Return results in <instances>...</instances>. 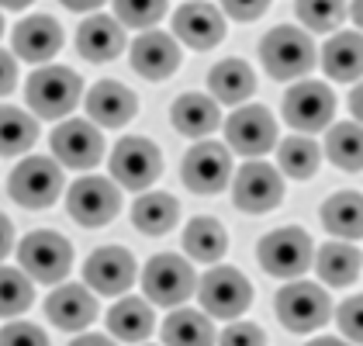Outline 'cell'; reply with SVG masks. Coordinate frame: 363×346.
<instances>
[{
    "label": "cell",
    "mask_w": 363,
    "mask_h": 346,
    "mask_svg": "<svg viewBox=\"0 0 363 346\" xmlns=\"http://www.w3.org/2000/svg\"><path fill=\"white\" fill-rule=\"evenodd\" d=\"M194 267L177 253H156L142 270V291L163 308H180L194 294Z\"/></svg>",
    "instance_id": "obj_9"
},
{
    "label": "cell",
    "mask_w": 363,
    "mask_h": 346,
    "mask_svg": "<svg viewBox=\"0 0 363 346\" xmlns=\"http://www.w3.org/2000/svg\"><path fill=\"white\" fill-rule=\"evenodd\" d=\"M346 11H350V18H353V25H357V28H360V35H363V4H350Z\"/></svg>",
    "instance_id": "obj_46"
},
{
    "label": "cell",
    "mask_w": 363,
    "mask_h": 346,
    "mask_svg": "<svg viewBox=\"0 0 363 346\" xmlns=\"http://www.w3.org/2000/svg\"><path fill=\"white\" fill-rule=\"evenodd\" d=\"M215 325L211 318L197 308H173L163 325V343L167 346H215Z\"/></svg>",
    "instance_id": "obj_30"
},
{
    "label": "cell",
    "mask_w": 363,
    "mask_h": 346,
    "mask_svg": "<svg viewBox=\"0 0 363 346\" xmlns=\"http://www.w3.org/2000/svg\"><path fill=\"white\" fill-rule=\"evenodd\" d=\"M45 316L56 329L66 333H80L97 318V294L86 284H59L45 298Z\"/></svg>",
    "instance_id": "obj_20"
},
{
    "label": "cell",
    "mask_w": 363,
    "mask_h": 346,
    "mask_svg": "<svg viewBox=\"0 0 363 346\" xmlns=\"http://www.w3.org/2000/svg\"><path fill=\"white\" fill-rule=\"evenodd\" d=\"M350 111L357 118V125H363V80L350 90Z\"/></svg>",
    "instance_id": "obj_44"
},
{
    "label": "cell",
    "mask_w": 363,
    "mask_h": 346,
    "mask_svg": "<svg viewBox=\"0 0 363 346\" xmlns=\"http://www.w3.org/2000/svg\"><path fill=\"white\" fill-rule=\"evenodd\" d=\"M259 59H263V69L274 80H305L308 73L315 69V62H318V49L308 38L305 28L277 25V28H270L263 35Z\"/></svg>",
    "instance_id": "obj_1"
},
{
    "label": "cell",
    "mask_w": 363,
    "mask_h": 346,
    "mask_svg": "<svg viewBox=\"0 0 363 346\" xmlns=\"http://www.w3.org/2000/svg\"><path fill=\"white\" fill-rule=\"evenodd\" d=\"M139 111V97L118 80H101L86 90V115L97 128H121Z\"/></svg>",
    "instance_id": "obj_19"
},
{
    "label": "cell",
    "mask_w": 363,
    "mask_h": 346,
    "mask_svg": "<svg viewBox=\"0 0 363 346\" xmlns=\"http://www.w3.org/2000/svg\"><path fill=\"white\" fill-rule=\"evenodd\" d=\"M322 69L339 84H353L363 77V35L360 31H335L322 45Z\"/></svg>",
    "instance_id": "obj_24"
},
{
    "label": "cell",
    "mask_w": 363,
    "mask_h": 346,
    "mask_svg": "<svg viewBox=\"0 0 363 346\" xmlns=\"http://www.w3.org/2000/svg\"><path fill=\"white\" fill-rule=\"evenodd\" d=\"M274 312H277L280 325L287 333H315L318 325H325L333 316V301L322 284H311V281H291L277 291V301H274Z\"/></svg>",
    "instance_id": "obj_5"
},
{
    "label": "cell",
    "mask_w": 363,
    "mask_h": 346,
    "mask_svg": "<svg viewBox=\"0 0 363 346\" xmlns=\"http://www.w3.org/2000/svg\"><path fill=\"white\" fill-rule=\"evenodd\" d=\"M111 180L118 187H128V191H145L160 180L163 173V152L152 139H142V135H125L121 143L111 149Z\"/></svg>",
    "instance_id": "obj_8"
},
{
    "label": "cell",
    "mask_w": 363,
    "mask_h": 346,
    "mask_svg": "<svg viewBox=\"0 0 363 346\" xmlns=\"http://www.w3.org/2000/svg\"><path fill=\"white\" fill-rule=\"evenodd\" d=\"M218 346H267V333L252 322H235L215 340Z\"/></svg>",
    "instance_id": "obj_40"
},
{
    "label": "cell",
    "mask_w": 363,
    "mask_h": 346,
    "mask_svg": "<svg viewBox=\"0 0 363 346\" xmlns=\"http://www.w3.org/2000/svg\"><path fill=\"white\" fill-rule=\"evenodd\" d=\"M62 49V28L59 21H52L49 14H31L14 28V52L25 62H49Z\"/></svg>",
    "instance_id": "obj_22"
},
{
    "label": "cell",
    "mask_w": 363,
    "mask_h": 346,
    "mask_svg": "<svg viewBox=\"0 0 363 346\" xmlns=\"http://www.w3.org/2000/svg\"><path fill=\"white\" fill-rule=\"evenodd\" d=\"M62 167L49 156H28L7 177V191L21 208H49L62 194Z\"/></svg>",
    "instance_id": "obj_10"
},
{
    "label": "cell",
    "mask_w": 363,
    "mask_h": 346,
    "mask_svg": "<svg viewBox=\"0 0 363 346\" xmlns=\"http://www.w3.org/2000/svg\"><path fill=\"white\" fill-rule=\"evenodd\" d=\"M18 263L28 281L59 284L73 270V246L56 229H35L18 242Z\"/></svg>",
    "instance_id": "obj_2"
},
{
    "label": "cell",
    "mask_w": 363,
    "mask_h": 346,
    "mask_svg": "<svg viewBox=\"0 0 363 346\" xmlns=\"http://www.w3.org/2000/svg\"><path fill=\"white\" fill-rule=\"evenodd\" d=\"M77 52L86 62H111L125 52V28L111 14H94L77 28Z\"/></svg>",
    "instance_id": "obj_21"
},
{
    "label": "cell",
    "mask_w": 363,
    "mask_h": 346,
    "mask_svg": "<svg viewBox=\"0 0 363 346\" xmlns=\"http://www.w3.org/2000/svg\"><path fill=\"white\" fill-rule=\"evenodd\" d=\"M38 143V121L11 104H0V156H21Z\"/></svg>",
    "instance_id": "obj_34"
},
{
    "label": "cell",
    "mask_w": 363,
    "mask_h": 346,
    "mask_svg": "<svg viewBox=\"0 0 363 346\" xmlns=\"http://www.w3.org/2000/svg\"><path fill=\"white\" fill-rule=\"evenodd\" d=\"M180 177L201 198L225 191L228 180H232V152H228V145L215 143V139L194 143L187 149L184 163H180Z\"/></svg>",
    "instance_id": "obj_13"
},
{
    "label": "cell",
    "mask_w": 363,
    "mask_h": 346,
    "mask_svg": "<svg viewBox=\"0 0 363 346\" xmlns=\"http://www.w3.org/2000/svg\"><path fill=\"white\" fill-rule=\"evenodd\" d=\"M173 38L197 52L215 49L225 38V18L215 4H180L173 11Z\"/></svg>",
    "instance_id": "obj_17"
},
{
    "label": "cell",
    "mask_w": 363,
    "mask_h": 346,
    "mask_svg": "<svg viewBox=\"0 0 363 346\" xmlns=\"http://www.w3.org/2000/svg\"><path fill=\"white\" fill-rule=\"evenodd\" d=\"M66 211L77 225L84 229H101L114 222V215L121 211V187L111 177H80L69 191H66Z\"/></svg>",
    "instance_id": "obj_6"
},
{
    "label": "cell",
    "mask_w": 363,
    "mask_h": 346,
    "mask_svg": "<svg viewBox=\"0 0 363 346\" xmlns=\"http://www.w3.org/2000/svg\"><path fill=\"white\" fill-rule=\"evenodd\" d=\"M232 201L246 215H267L284 201V177L277 173V167L250 160L246 167L232 173Z\"/></svg>",
    "instance_id": "obj_11"
},
{
    "label": "cell",
    "mask_w": 363,
    "mask_h": 346,
    "mask_svg": "<svg viewBox=\"0 0 363 346\" xmlns=\"http://www.w3.org/2000/svg\"><path fill=\"white\" fill-rule=\"evenodd\" d=\"M277 167L294 180H311L322 167V145L311 135H287L277 149Z\"/></svg>",
    "instance_id": "obj_32"
},
{
    "label": "cell",
    "mask_w": 363,
    "mask_h": 346,
    "mask_svg": "<svg viewBox=\"0 0 363 346\" xmlns=\"http://www.w3.org/2000/svg\"><path fill=\"white\" fill-rule=\"evenodd\" d=\"M163 14H167V4H160V0H118L114 4V21L125 28H145L152 31L156 21H163Z\"/></svg>",
    "instance_id": "obj_36"
},
{
    "label": "cell",
    "mask_w": 363,
    "mask_h": 346,
    "mask_svg": "<svg viewBox=\"0 0 363 346\" xmlns=\"http://www.w3.org/2000/svg\"><path fill=\"white\" fill-rule=\"evenodd\" d=\"M69 346H114L111 336H101V333H84V336H77Z\"/></svg>",
    "instance_id": "obj_45"
},
{
    "label": "cell",
    "mask_w": 363,
    "mask_h": 346,
    "mask_svg": "<svg viewBox=\"0 0 363 346\" xmlns=\"http://www.w3.org/2000/svg\"><path fill=\"white\" fill-rule=\"evenodd\" d=\"M298 21L305 25V31H315V35H325V31H335L342 21H346V7L342 4H298L294 7Z\"/></svg>",
    "instance_id": "obj_37"
},
{
    "label": "cell",
    "mask_w": 363,
    "mask_h": 346,
    "mask_svg": "<svg viewBox=\"0 0 363 346\" xmlns=\"http://www.w3.org/2000/svg\"><path fill=\"white\" fill-rule=\"evenodd\" d=\"M256 260L259 267L270 274V277H280V281H301L305 270L315 260V242L305 229L298 225H284V229L267 232L256 246Z\"/></svg>",
    "instance_id": "obj_3"
},
{
    "label": "cell",
    "mask_w": 363,
    "mask_h": 346,
    "mask_svg": "<svg viewBox=\"0 0 363 346\" xmlns=\"http://www.w3.org/2000/svg\"><path fill=\"white\" fill-rule=\"evenodd\" d=\"M139 277V267H135V257L121 246H101L94 250L84 263V281L94 294H108V298H118L135 284Z\"/></svg>",
    "instance_id": "obj_16"
},
{
    "label": "cell",
    "mask_w": 363,
    "mask_h": 346,
    "mask_svg": "<svg viewBox=\"0 0 363 346\" xmlns=\"http://www.w3.org/2000/svg\"><path fill=\"white\" fill-rule=\"evenodd\" d=\"M69 11H77V14H86V11H97V4H66Z\"/></svg>",
    "instance_id": "obj_48"
},
{
    "label": "cell",
    "mask_w": 363,
    "mask_h": 346,
    "mask_svg": "<svg viewBox=\"0 0 363 346\" xmlns=\"http://www.w3.org/2000/svg\"><path fill=\"white\" fill-rule=\"evenodd\" d=\"M31 301H35V288L25 277V270L18 267H0V316L14 318L21 312H28Z\"/></svg>",
    "instance_id": "obj_35"
},
{
    "label": "cell",
    "mask_w": 363,
    "mask_h": 346,
    "mask_svg": "<svg viewBox=\"0 0 363 346\" xmlns=\"http://www.w3.org/2000/svg\"><path fill=\"white\" fill-rule=\"evenodd\" d=\"M208 86H211V101L218 104H242L256 94V73L246 59H222L211 66L208 73Z\"/></svg>",
    "instance_id": "obj_25"
},
{
    "label": "cell",
    "mask_w": 363,
    "mask_h": 346,
    "mask_svg": "<svg viewBox=\"0 0 363 346\" xmlns=\"http://www.w3.org/2000/svg\"><path fill=\"white\" fill-rule=\"evenodd\" d=\"M360 267L363 260L350 242H325L315 253V270H318L322 284H329V288H350L360 277Z\"/></svg>",
    "instance_id": "obj_29"
},
{
    "label": "cell",
    "mask_w": 363,
    "mask_h": 346,
    "mask_svg": "<svg viewBox=\"0 0 363 346\" xmlns=\"http://www.w3.org/2000/svg\"><path fill=\"white\" fill-rule=\"evenodd\" d=\"M267 11V4H225L222 18H235V21H256Z\"/></svg>",
    "instance_id": "obj_42"
},
{
    "label": "cell",
    "mask_w": 363,
    "mask_h": 346,
    "mask_svg": "<svg viewBox=\"0 0 363 346\" xmlns=\"http://www.w3.org/2000/svg\"><path fill=\"white\" fill-rule=\"evenodd\" d=\"M169 121H173V128H177L180 135H187V139H204L208 132L218 128L222 111H218V104H215L208 94L187 90V94H180V97L173 101Z\"/></svg>",
    "instance_id": "obj_23"
},
{
    "label": "cell",
    "mask_w": 363,
    "mask_h": 346,
    "mask_svg": "<svg viewBox=\"0 0 363 346\" xmlns=\"http://www.w3.org/2000/svg\"><path fill=\"white\" fill-rule=\"evenodd\" d=\"M11 250H14V225H11L7 215H0V260L7 257Z\"/></svg>",
    "instance_id": "obj_43"
},
{
    "label": "cell",
    "mask_w": 363,
    "mask_h": 346,
    "mask_svg": "<svg viewBox=\"0 0 363 346\" xmlns=\"http://www.w3.org/2000/svg\"><path fill=\"white\" fill-rule=\"evenodd\" d=\"M325 156L342 173H360L363 170V125H357V121L333 125V132L325 135Z\"/></svg>",
    "instance_id": "obj_33"
},
{
    "label": "cell",
    "mask_w": 363,
    "mask_h": 346,
    "mask_svg": "<svg viewBox=\"0 0 363 346\" xmlns=\"http://www.w3.org/2000/svg\"><path fill=\"white\" fill-rule=\"evenodd\" d=\"M308 346H350L346 340H335V336H318V340H311Z\"/></svg>",
    "instance_id": "obj_47"
},
{
    "label": "cell",
    "mask_w": 363,
    "mask_h": 346,
    "mask_svg": "<svg viewBox=\"0 0 363 346\" xmlns=\"http://www.w3.org/2000/svg\"><path fill=\"white\" fill-rule=\"evenodd\" d=\"M225 143H228V152L259 160L277 145V121L263 104H242L225 121Z\"/></svg>",
    "instance_id": "obj_14"
},
{
    "label": "cell",
    "mask_w": 363,
    "mask_h": 346,
    "mask_svg": "<svg viewBox=\"0 0 363 346\" xmlns=\"http://www.w3.org/2000/svg\"><path fill=\"white\" fill-rule=\"evenodd\" d=\"M335 322H339V333H342L350 343L363 346V294L346 298V301L335 308Z\"/></svg>",
    "instance_id": "obj_38"
},
{
    "label": "cell",
    "mask_w": 363,
    "mask_h": 346,
    "mask_svg": "<svg viewBox=\"0 0 363 346\" xmlns=\"http://www.w3.org/2000/svg\"><path fill=\"white\" fill-rule=\"evenodd\" d=\"M108 329L118 343H145L156 329L152 305L142 301V298H121L108 312Z\"/></svg>",
    "instance_id": "obj_27"
},
{
    "label": "cell",
    "mask_w": 363,
    "mask_h": 346,
    "mask_svg": "<svg viewBox=\"0 0 363 346\" xmlns=\"http://www.w3.org/2000/svg\"><path fill=\"white\" fill-rule=\"evenodd\" d=\"M52 152H56L59 167L69 170H94L104 160V135L97 132L94 121L84 118H66L52 132Z\"/></svg>",
    "instance_id": "obj_15"
},
{
    "label": "cell",
    "mask_w": 363,
    "mask_h": 346,
    "mask_svg": "<svg viewBox=\"0 0 363 346\" xmlns=\"http://www.w3.org/2000/svg\"><path fill=\"white\" fill-rule=\"evenodd\" d=\"M0 35H4V14H0Z\"/></svg>",
    "instance_id": "obj_49"
},
{
    "label": "cell",
    "mask_w": 363,
    "mask_h": 346,
    "mask_svg": "<svg viewBox=\"0 0 363 346\" xmlns=\"http://www.w3.org/2000/svg\"><path fill=\"white\" fill-rule=\"evenodd\" d=\"M180 222V201L167 191H145L132 204V225L145 235H167Z\"/></svg>",
    "instance_id": "obj_28"
},
{
    "label": "cell",
    "mask_w": 363,
    "mask_h": 346,
    "mask_svg": "<svg viewBox=\"0 0 363 346\" xmlns=\"http://www.w3.org/2000/svg\"><path fill=\"white\" fill-rule=\"evenodd\" d=\"M322 225L335 239H363V194L335 191L322 201Z\"/></svg>",
    "instance_id": "obj_26"
},
{
    "label": "cell",
    "mask_w": 363,
    "mask_h": 346,
    "mask_svg": "<svg viewBox=\"0 0 363 346\" xmlns=\"http://www.w3.org/2000/svg\"><path fill=\"white\" fill-rule=\"evenodd\" d=\"M14 86H18V59L0 49V97H7Z\"/></svg>",
    "instance_id": "obj_41"
},
{
    "label": "cell",
    "mask_w": 363,
    "mask_h": 346,
    "mask_svg": "<svg viewBox=\"0 0 363 346\" xmlns=\"http://www.w3.org/2000/svg\"><path fill=\"white\" fill-rule=\"evenodd\" d=\"M197 298L208 318H239L252 305V284L235 267L208 270L197 284Z\"/></svg>",
    "instance_id": "obj_12"
},
{
    "label": "cell",
    "mask_w": 363,
    "mask_h": 346,
    "mask_svg": "<svg viewBox=\"0 0 363 346\" xmlns=\"http://www.w3.org/2000/svg\"><path fill=\"white\" fill-rule=\"evenodd\" d=\"M184 250H187V257L197 260V263H215V260L225 257V250H228V232L218 218H208V215H201L194 218L187 229H184Z\"/></svg>",
    "instance_id": "obj_31"
},
{
    "label": "cell",
    "mask_w": 363,
    "mask_h": 346,
    "mask_svg": "<svg viewBox=\"0 0 363 346\" xmlns=\"http://www.w3.org/2000/svg\"><path fill=\"white\" fill-rule=\"evenodd\" d=\"M80 94H84V84H80V77L69 66H42V69H35L28 77V90H25L35 118H45V121L66 118L80 104Z\"/></svg>",
    "instance_id": "obj_4"
},
{
    "label": "cell",
    "mask_w": 363,
    "mask_h": 346,
    "mask_svg": "<svg viewBox=\"0 0 363 346\" xmlns=\"http://www.w3.org/2000/svg\"><path fill=\"white\" fill-rule=\"evenodd\" d=\"M280 115L301 135L322 132V128L333 125V118H335V94L322 80H298L284 94Z\"/></svg>",
    "instance_id": "obj_7"
},
{
    "label": "cell",
    "mask_w": 363,
    "mask_h": 346,
    "mask_svg": "<svg viewBox=\"0 0 363 346\" xmlns=\"http://www.w3.org/2000/svg\"><path fill=\"white\" fill-rule=\"evenodd\" d=\"M132 69L145 80H167L180 66V42L167 31H142L132 42Z\"/></svg>",
    "instance_id": "obj_18"
},
{
    "label": "cell",
    "mask_w": 363,
    "mask_h": 346,
    "mask_svg": "<svg viewBox=\"0 0 363 346\" xmlns=\"http://www.w3.org/2000/svg\"><path fill=\"white\" fill-rule=\"evenodd\" d=\"M0 346H49V336L31 322H11L0 329Z\"/></svg>",
    "instance_id": "obj_39"
}]
</instances>
